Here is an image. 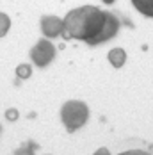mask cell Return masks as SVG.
<instances>
[{
  "label": "cell",
  "mask_w": 153,
  "mask_h": 155,
  "mask_svg": "<svg viewBox=\"0 0 153 155\" xmlns=\"http://www.w3.org/2000/svg\"><path fill=\"white\" fill-rule=\"evenodd\" d=\"M134 7L148 18H153V0H132Z\"/></svg>",
  "instance_id": "8992f818"
},
{
  "label": "cell",
  "mask_w": 153,
  "mask_h": 155,
  "mask_svg": "<svg viewBox=\"0 0 153 155\" xmlns=\"http://www.w3.org/2000/svg\"><path fill=\"white\" fill-rule=\"evenodd\" d=\"M5 118H7L9 121H16V120H18V110H16V109H7V110H5Z\"/></svg>",
  "instance_id": "30bf717a"
},
{
  "label": "cell",
  "mask_w": 153,
  "mask_h": 155,
  "mask_svg": "<svg viewBox=\"0 0 153 155\" xmlns=\"http://www.w3.org/2000/svg\"><path fill=\"white\" fill-rule=\"evenodd\" d=\"M93 155H110V152H109L107 148H98Z\"/></svg>",
  "instance_id": "7c38bea8"
},
{
  "label": "cell",
  "mask_w": 153,
  "mask_h": 155,
  "mask_svg": "<svg viewBox=\"0 0 153 155\" xmlns=\"http://www.w3.org/2000/svg\"><path fill=\"white\" fill-rule=\"evenodd\" d=\"M41 31L46 38H57L61 36L62 31H64V25H62V20L57 18V16L50 15V16H43L41 18Z\"/></svg>",
  "instance_id": "277c9868"
},
{
  "label": "cell",
  "mask_w": 153,
  "mask_h": 155,
  "mask_svg": "<svg viewBox=\"0 0 153 155\" xmlns=\"http://www.w3.org/2000/svg\"><path fill=\"white\" fill-rule=\"evenodd\" d=\"M16 75L20 78H29L32 75V66L31 64H20L16 68Z\"/></svg>",
  "instance_id": "9c48e42d"
},
{
  "label": "cell",
  "mask_w": 153,
  "mask_h": 155,
  "mask_svg": "<svg viewBox=\"0 0 153 155\" xmlns=\"http://www.w3.org/2000/svg\"><path fill=\"white\" fill-rule=\"evenodd\" d=\"M119 155H151V153H148L144 150H128V152H123Z\"/></svg>",
  "instance_id": "8fae6325"
},
{
  "label": "cell",
  "mask_w": 153,
  "mask_h": 155,
  "mask_svg": "<svg viewBox=\"0 0 153 155\" xmlns=\"http://www.w3.org/2000/svg\"><path fill=\"white\" fill-rule=\"evenodd\" d=\"M87 120H89V107L82 100H68L66 104H62L61 121L70 134L82 128L87 123Z\"/></svg>",
  "instance_id": "7a4b0ae2"
},
{
  "label": "cell",
  "mask_w": 153,
  "mask_h": 155,
  "mask_svg": "<svg viewBox=\"0 0 153 155\" xmlns=\"http://www.w3.org/2000/svg\"><path fill=\"white\" fill-rule=\"evenodd\" d=\"M107 59L110 61V64H112L114 68H121L123 64L126 62V52H125L123 48H112V50L109 52Z\"/></svg>",
  "instance_id": "5b68a950"
},
{
  "label": "cell",
  "mask_w": 153,
  "mask_h": 155,
  "mask_svg": "<svg viewBox=\"0 0 153 155\" xmlns=\"http://www.w3.org/2000/svg\"><path fill=\"white\" fill-rule=\"evenodd\" d=\"M37 148H39L37 143H34V141H27V143H23L20 148H16L13 155H34V152H36Z\"/></svg>",
  "instance_id": "52a82bcc"
},
{
  "label": "cell",
  "mask_w": 153,
  "mask_h": 155,
  "mask_svg": "<svg viewBox=\"0 0 153 155\" xmlns=\"http://www.w3.org/2000/svg\"><path fill=\"white\" fill-rule=\"evenodd\" d=\"M9 27H11V18L5 13H0V38H4L7 34Z\"/></svg>",
  "instance_id": "ba28073f"
},
{
  "label": "cell",
  "mask_w": 153,
  "mask_h": 155,
  "mask_svg": "<svg viewBox=\"0 0 153 155\" xmlns=\"http://www.w3.org/2000/svg\"><path fill=\"white\" fill-rule=\"evenodd\" d=\"M62 25L64 39H80L89 47H98L119 32L121 21L110 11H102L96 5H82L71 9L62 20Z\"/></svg>",
  "instance_id": "6da1fadb"
},
{
  "label": "cell",
  "mask_w": 153,
  "mask_h": 155,
  "mask_svg": "<svg viewBox=\"0 0 153 155\" xmlns=\"http://www.w3.org/2000/svg\"><path fill=\"white\" fill-rule=\"evenodd\" d=\"M54 59H55V47H54L46 38H41V39L31 48V61L34 62L37 68L48 66Z\"/></svg>",
  "instance_id": "3957f363"
}]
</instances>
